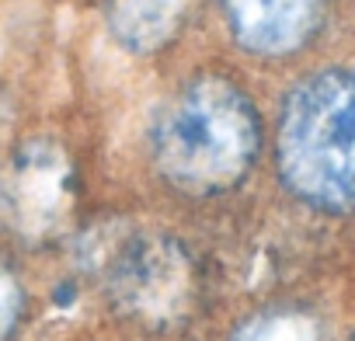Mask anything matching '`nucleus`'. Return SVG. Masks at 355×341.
<instances>
[{"instance_id":"f257e3e1","label":"nucleus","mask_w":355,"mask_h":341,"mask_svg":"<svg viewBox=\"0 0 355 341\" xmlns=\"http://www.w3.org/2000/svg\"><path fill=\"white\" fill-rule=\"evenodd\" d=\"M261 115L227 73L202 70L178 84L150 115L146 164L157 185L185 206L230 199L261 160Z\"/></svg>"},{"instance_id":"f03ea898","label":"nucleus","mask_w":355,"mask_h":341,"mask_svg":"<svg viewBox=\"0 0 355 341\" xmlns=\"http://www.w3.org/2000/svg\"><path fill=\"white\" fill-rule=\"evenodd\" d=\"M87 282L119 327L136 338H178L209 306L206 254L160 227H105L87 237Z\"/></svg>"},{"instance_id":"7ed1b4c3","label":"nucleus","mask_w":355,"mask_h":341,"mask_svg":"<svg viewBox=\"0 0 355 341\" xmlns=\"http://www.w3.org/2000/svg\"><path fill=\"white\" fill-rule=\"evenodd\" d=\"M275 170L282 189L306 209L355 213V70H317L282 98Z\"/></svg>"},{"instance_id":"20e7f679","label":"nucleus","mask_w":355,"mask_h":341,"mask_svg":"<svg viewBox=\"0 0 355 341\" xmlns=\"http://www.w3.org/2000/svg\"><path fill=\"white\" fill-rule=\"evenodd\" d=\"M84 170L60 136H28L0 164V244L53 251L80 237Z\"/></svg>"},{"instance_id":"39448f33","label":"nucleus","mask_w":355,"mask_h":341,"mask_svg":"<svg viewBox=\"0 0 355 341\" xmlns=\"http://www.w3.org/2000/svg\"><path fill=\"white\" fill-rule=\"evenodd\" d=\"M234 46L258 60L303 53L324 28L327 0H216Z\"/></svg>"},{"instance_id":"423d86ee","label":"nucleus","mask_w":355,"mask_h":341,"mask_svg":"<svg viewBox=\"0 0 355 341\" xmlns=\"http://www.w3.org/2000/svg\"><path fill=\"white\" fill-rule=\"evenodd\" d=\"M199 0H105L108 35L132 56H153L182 39Z\"/></svg>"},{"instance_id":"0eeeda50","label":"nucleus","mask_w":355,"mask_h":341,"mask_svg":"<svg viewBox=\"0 0 355 341\" xmlns=\"http://www.w3.org/2000/svg\"><path fill=\"white\" fill-rule=\"evenodd\" d=\"M324 320L310 303L300 299H275L251 310L227 341H324Z\"/></svg>"},{"instance_id":"6e6552de","label":"nucleus","mask_w":355,"mask_h":341,"mask_svg":"<svg viewBox=\"0 0 355 341\" xmlns=\"http://www.w3.org/2000/svg\"><path fill=\"white\" fill-rule=\"evenodd\" d=\"M28 286L15 261V251L0 244V341H11L28 317Z\"/></svg>"}]
</instances>
